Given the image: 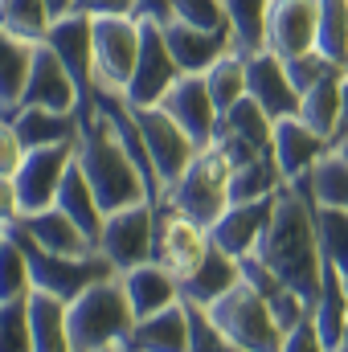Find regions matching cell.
Wrapping results in <instances>:
<instances>
[{
  "label": "cell",
  "instance_id": "obj_1",
  "mask_svg": "<svg viewBox=\"0 0 348 352\" xmlns=\"http://www.w3.org/2000/svg\"><path fill=\"white\" fill-rule=\"evenodd\" d=\"M259 258L270 274H279L307 307L320 295V274H324V254H320V234H316V192L312 180L283 184L274 197V213L262 230Z\"/></svg>",
  "mask_w": 348,
  "mask_h": 352
},
{
  "label": "cell",
  "instance_id": "obj_2",
  "mask_svg": "<svg viewBox=\"0 0 348 352\" xmlns=\"http://www.w3.org/2000/svg\"><path fill=\"white\" fill-rule=\"evenodd\" d=\"M74 160L83 176L90 180L102 213H115V209H127V205H140L148 201V184L140 168L131 164V156L123 152L119 135H115V123L94 107L87 115H78V135H74ZM152 205V201H148Z\"/></svg>",
  "mask_w": 348,
  "mask_h": 352
},
{
  "label": "cell",
  "instance_id": "obj_3",
  "mask_svg": "<svg viewBox=\"0 0 348 352\" xmlns=\"http://www.w3.org/2000/svg\"><path fill=\"white\" fill-rule=\"evenodd\" d=\"M66 324H70V344L74 352H111L123 344L131 332L135 316L123 295V278L111 274L102 283L87 287L78 299L66 303Z\"/></svg>",
  "mask_w": 348,
  "mask_h": 352
},
{
  "label": "cell",
  "instance_id": "obj_4",
  "mask_svg": "<svg viewBox=\"0 0 348 352\" xmlns=\"http://www.w3.org/2000/svg\"><path fill=\"white\" fill-rule=\"evenodd\" d=\"M230 173L234 168H230V160L217 148H201L193 156V164L168 184L164 205L209 234V226L230 209Z\"/></svg>",
  "mask_w": 348,
  "mask_h": 352
},
{
  "label": "cell",
  "instance_id": "obj_5",
  "mask_svg": "<svg viewBox=\"0 0 348 352\" xmlns=\"http://www.w3.org/2000/svg\"><path fill=\"white\" fill-rule=\"evenodd\" d=\"M209 324L234 344V352H283V328L259 291L242 278L217 303L205 307Z\"/></svg>",
  "mask_w": 348,
  "mask_h": 352
},
{
  "label": "cell",
  "instance_id": "obj_6",
  "mask_svg": "<svg viewBox=\"0 0 348 352\" xmlns=\"http://www.w3.org/2000/svg\"><path fill=\"white\" fill-rule=\"evenodd\" d=\"M8 238H17V246L25 250V263H29V278H33V291H45V295H58L62 303H70V299H78L87 287L94 283H102V278H111V274H119L107 254H83V258H70V254H50V250H41L21 226H8L4 230Z\"/></svg>",
  "mask_w": 348,
  "mask_h": 352
},
{
  "label": "cell",
  "instance_id": "obj_7",
  "mask_svg": "<svg viewBox=\"0 0 348 352\" xmlns=\"http://www.w3.org/2000/svg\"><path fill=\"white\" fill-rule=\"evenodd\" d=\"M144 41L140 16H94L90 21V58H94V90L123 94Z\"/></svg>",
  "mask_w": 348,
  "mask_h": 352
},
{
  "label": "cell",
  "instance_id": "obj_8",
  "mask_svg": "<svg viewBox=\"0 0 348 352\" xmlns=\"http://www.w3.org/2000/svg\"><path fill=\"white\" fill-rule=\"evenodd\" d=\"M152 242H156V205L140 201V205H127L102 217L98 254H107L115 270L152 263Z\"/></svg>",
  "mask_w": 348,
  "mask_h": 352
},
{
  "label": "cell",
  "instance_id": "obj_9",
  "mask_svg": "<svg viewBox=\"0 0 348 352\" xmlns=\"http://www.w3.org/2000/svg\"><path fill=\"white\" fill-rule=\"evenodd\" d=\"M127 107H131V102H127ZM131 119H135V127H140V135H144L152 160H156V173L164 180V192H168V184L193 164V156H197L201 148L188 140V131L176 123L164 107H131Z\"/></svg>",
  "mask_w": 348,
  "mask_h": 352
},
{
  "label": "cell",
  "instance_id": "obj_10",
  "mask_svg": "<svg viewBox=\"0 0 348 352\" xmlns=\"http://www.w3.org/2000/svg\"><path fill=\"white\" fill-rule=\"evenodd\" d=\"M70 164H74V144H54V148L25 152L21 168L12 176L21 217L25 213H41V209H50L58 201V184H62V176L70 173Z\"/></svg>",
  "mask_w": 348,
  "mask_h": 352
},
{
  "label": "cell",
  "instance_id": "obj_11",
  "mask_svg": "<svg viewBox=\"0 0 348 352\" xmlns=\"http://www.w3.org/2000/svg\"><path fill=\"white\" fill-rule=\"evenodd\" d=\"M140 21H144V41H140L135 74H131V82L123 90V98H127L131 107H156V102L164 98V90L180 78V66H176L173 50H168V41H164L160 21H152V16H140Z\"/></svg>",
  "mask_w": 348,
  "mask_h": 352
},
{
  "label": "cell",
  "instance_id": "obj_12",
  "mask_svg": "<svg viewBox=\"0 0 348 352\" xmlns=\"http://www.w3.org/2000/svg\"><path fill=\"white\" fill-rule=\"evenodd\" d=\"M209 254V234L201 226H193L188 217H180L176 209L160 205L156 209V242H152V263H160L176 283H184L201 258Z\"/></svg>",
  "mask_w": 348,
  "mask_h": 352
},
{
  "label": "cell",
  "instance_id": "obj_13",
  "mask_svg": "<svg viewBox=\"0 0 348 352\" xmlns=\"http://www.w3.org/2000/svg\"><path fill=\"white\" fill-rule=\"evenodd\" d=\"M316 29H320V0H270L266 8V33L262 50L287 58L312 54L316 50Z\"/></svg>",
  "mask_w": 348,
  "mask_h": 352
},
{
  "label": "cell",
  "instance_id": "obj_14",
  "mask_svg": "<svg viewBox=\"0 0 348 352\" xmlns=\"http://www.w3.org/2000/svg\"><path fill=\"white\" fill-rule=\"evenodd\" d=\"M156 107H164L173 115L197 148H213L217 127H221V111H217L213 94L205 87V74H180L173 87L164 90V98Z\"/></svg>",
  "mask_w": 348,
  "mask_h": 352
},
{
  "label": "cell",
  "instance_id": "obj_15",
  "mask_svg": "<svg viewBox=\"0 0 348 352\" xmlns=\"http://www.w3.org/2000/svg\"><path fill=\"white\" fill-rule=\"evenodd\" d=\"M21 107H50V111H62V115H83V94L74 87L70 70L62 66V58L45 41L33 45V62H29Z\"/></svg>",
  "mask_w": 348,
  "mask_h": 352
},
{
  "label": "cell",
  "instance_id": "obj_16",
  "mask_svg": "<svg viewBox=\"0 0 348 352\" xmlns=\"http://www.w3.org/2000/svg\"><path fill=\"white\" fill-rule=\"evenodd\" d=\"M45 45L62 58V66L70 70L74 87L83 94V115L94 111V58H90V16L83 12H66L50 21Z\"/></svg>",
  "mask_w": 348,
  "mask_h": 352
},
{
  "label": "cell",
  "instance_id": "obj_17",
  "mask_svg": "<svg viewBox=\"0 0 348 352\" xmlns=\"http://www.w3.org/2000/svg\"><path fill=\"white\" fill-rule=\"evenodd\" d=\"M328 152H332V144H328L320 131H312L299 115H291V119H279V123H274L270 156H274V164H279V173H283L287 184L307 180L312 168H316Z\"/></svg>",
  "mask_w": 348,
  "mask_h": 352
},
{
  "label": "cell",
  "instance_id": "obj_18",
  "mask_svg": "<svg viewBox=\"0 0 348 352\" xmlns=\"http://www.w3.org/2000/svg\"><path fill=\"white\" fill-rule=\"evenodd\" d=\"M246 94L274 123L299 115V98H303L299 90L291 87V78H287V62L279 54H270V50L246 54Z\"/></svg>",
  "mask_w": 348,
  "mask_h": 352
},
{
  "label": "cell",
  "instance_id": "obj_19",
  "mask_svg": "<svg viewBox=\"0 0 348 352\" xmlns=\"http://www.w3.org/2000/svg\"><path fill=\"white\" fill-rule=\"evenodd\" d=\"M274 197H279V192H274ZM274 197L230 205V209L209 226V242H213L217 250H226L230 258H246V254H254L262 230H266V221H270V213H274Z\"/></svg>",
  "mask_w": 348,
  "mask_h": 352
},
{
  "label": "cell",
  "instance_id": "obj_20",
  "mask_svg": "<svg viewBox=\"0 0 348 352\" xmlns=\"http://www.w3.org/2000/svg\"><path fill=\"white\" fill-rule=\"evenodd\" d=\"M119 278H123V295H127L135 320H148V316L180 303V283L160 263H140L131 270H119Z\"/></svg>",
  "mask_w": 348,
  "mask_h": 352
},
{
  "label": "cell",
  "instance_id": "obj_21",
  "mask_svg": "<svg viewBox=\"0 0 348 352\" xmlns=\"http://www.w3.org/2000/svg\"><path fill=\"white\" fill-rule=\"evenodd\" d=\"M160 29H164V41L173 50L180 74H205L226 50H234L230 33H205V29H193L184 21H173V16L160 21Z\"/></svg>",
  "mask_w": 348,
  "mask_h": 352
},
{
  "label": "cell",
  "instance_id": "obj_22",
  "mask_svg": "<svg viewBox=\"0 0 348 352\" xmlns=\"http://www.w3.org/2000/svg\"><path fill=\"white\" fill-rule=\"evenodd\" d=\"M17 226H21L41 250H50V254L83 258V254H94V250H98L87 234H83V226H78L74 217H66L58 205H50V209H41V213H25Z\"/></svg>",
  "mask_w": 348,
  "mask_h": 352
},
{
  "label": "cell",
  "instance_id": "obj_23",
  "mask_svg": "<svg viewBox=\"0 0 348 352\" xmlns=\"http://www.w3.org/2000/svg\"><path fill=\"white\" fill-rule=\"evenodd\" d=\"M115 352H188V316H184V303H176L168 311H156L148 320H135L131 332L123 336V344Z\"/></svg>",
  "mask_w": 348,
  "mask_h": 352
},
{
  "label": "cell",
  "instance_id": "obj_24",
  "mask_svg": "<svg viewBox=\"0 0 348 352\" xmlns=\"http://www.w3.org/2000/svg\"><path fill=\"white\" fill-rule=\"evenodd\" d=\"M242 283V263L238 258H230L226 250H217L213 242H209V254L201 258V266L180 283V299L184 303H197V307H209V303H217L230 287H238Z\"/></svg>",
  "mask_w": 348,
  "mask_h": 352
},
{
  "label": "cell",
  "instance_id": "obj_25",
  "mask_svg": "<svg viewBox=\"0 0 348 352\" xmlns=\"http://www.w3.org/2000/svg\"><path fill=\"white\" fill-rule=\"evenodd\" d=\"M312 324L324 340V349H340V340L348 336V295H345V274L332 263H324L320 274V295L312 303Z\"/></svg>",
  "mask_w": 348,
  "mask_h": 352
},
{
  "label": "cell",
  "instance_id": "obj_26",
  "mask_svg": "<svg viewBox=\"0 0 348 352\" xmlns=\"http://www.w3.org/2000/svg\"><path fill=\"white\" fill-rule=\"evenodd\" d=\"M12 127H17L25 152H33V148H54V144H74L78 115H62L50 107H17Z\"/></svg>",
  "mask_w": 348,
  "mask_h": 352
},
{
  "label": "cell",
  "instance_id": "obj_27",
  "mask_svg": "<svg viewBox=\"0 0 348 352\" xmlns=\"http://www.w3.org/2000/svg\"><path fill=\"white\" fill-rule=\"evenodd\" d=\"M29 336H33V352H74L66 303L58 295L29 291Z\"/></svg>",
  "mask_w": 348,
  "mask_h": 352
},
{
  "label": "cell",
  "instance_id": "obj_28",
  "mask_svg": "<svg viewBox=\"0 0 348 352\" xmlns=\"http://www.w3.org/2000/svg\"><path fill=\"white\" fill-rule=\"evenodd\" d=\"M33 45L37 41H21L17 33H8L0 25V119H12L17 107H21L29 62H33Z\"/></svg>",
  "mask_w": 348,
  "mask_h": 352
},
{
  "label": "cell",
  "instance_id": "obj_29",
  "mask_svg": "<svg viewBox=\"0 0 348 352\" xmlns=\"http://www.w3.org/2000/svg\"><path fill=\"white\" fill-rule=\"evenodd\" d=\"M66 217H74L78 226H83V234H87L90 242L98 246V234H102V205H98V197H94V188H90V180L83 176L78 168V160L70 164V173L62 176V184H58V201H54Z\"/></svg>",
  "mask_w": 348,
  "mask_h": 352
},
{
  "label": "cell",
  "instance_id": "obj_30",
  "mask_svg": "<svg viewBox=\"0 0 348 352\" xmlns=\"http://www.w3.org/2000/svg\"><path fill=\"white\" fill-rule=\"evenodd\" d=\"M287 180L279 173L274 156L270 152H259L254 160L238 164L230 173V205H242V201H262V197H274Z\"/></svg>",
  "mask_w": 348,
  "mask_h": 352
},
{
  "label": "cell",
  "instance_id": "obj_31",
  "mask_svg": "<svg viewBox=\"0 0 348 352\" xmlns=\"http://www.w3.org/2000/svg\"><path fill=\"white\" fill-rule=\"evenodd\" d=\"M340 87H345V74H332L299 98V119L312 131H320L328 144H332V131H336V119H340Z\"/></svg>",
  "mask_w": 348,
  "mask_h": 352
},
{
  "label": "cell",
  "instance_id": "obj_32",
  "mask_svg": "<svg viewBox=\"0 0 348 352\" xmlns=\"http://www.w3.org/2000/svg\"><path fill=\"white\" fill-rule=\"evenodd\" d=\"M205 87H209V94H213L217 111L226 115L238 98H246V54L226 50V54L205 70Z\"/></svg>",
  "mask_w": 348,
  "mask_h": 352
},
{
  "label": "cell",
  "instance_id": "obj_33",
  "mask_svg": "<svg viewBox=\"0 0 348 352\" xmlns=\"http://www.w3.org/2000/svg\"><path fill=\"white\" fill-rule=\"evenodd\" d=\"M221 131H230V135H238V140H246L250 148H259V152H270V135H274V119L262 111L259 102L246 94V98H238L226 115H221Z\"/></svg>",
  "mask_w": 348,
  "mask_h": 352
},
{
  "label": "cell",
  "instance_id": "obj_34",
  "mask_svg": "<svg viewBox=\"0 0 348 352\" xmlns=\"http://www.w3.org/2000/svg\"><path fill=\"white\" fill-rule=\"evenodd\" d=\"M221 4H226V16H230L234 50H238V54H254V50H262L270 0H221Z\"/></svg>",
  "mask_w": 348,
  "mask_h": 352
},
{
  "label": "cell",
  "instance_id": "obj_35",
  "mask_svg": "<svg viewBox=\"0 0 348 352\" xmlns=\"http://www.w3.org/2000/svg\"><path fill=\"white\" fill-rule=\"evenodd\" d=\"M316 234H320L324 263H332L348 278V209L316 201Z\"/></svg>",
  "mask_w": 348,
  "mask_h": 352
},
{
  "label": "cell",
  "instance_id": "obj_36",
  "mask_svg": "<svg viewBox=\"0 0 348 352\" xmlns=\"http://www.w3.org/2000/svg\"><path fill=\"white\" fill-rule=\"evenodd\" d=\"M50 21L54 12L45 8V0H0V25L21 41H45Z\"/></svg>",
  "mask_w": 348,
  "mask_h": 352
},
{
  "label": "cell",
  "instance_id": "obj_37",
  "mask_svg": "<svg viewBox=\"0 0 348 352\" xmlns=\"http://www.w3.org/2000/svg\"><path fill=\"white\" fill-rule=\"evenodd\" d=\"M316 50L332 62L345 66L348 54V0H320V29H316Z\"/></svg>",
  "mask_w": 348,
  "mask_h": 352
},
{
  "label": "cell",
  "instance_id": "obj_38",
  "mask_svg": "<svg viewBox=\"0 0 348 352\" xmlns=\"http://www.w3.org/2000/svg\"><path fill=\"white\" fill-rule=\"evenodd\" d=\"M29 291H33V278H29L25 250L17 246V238H8V234H4V242H0V303L25 299Z\"/></svg>",
  "mask_w": 348,
  "mask_h": 352
},
{
  "label": "cell",
  "instance_id": "obj_39",
  "mask_svg": "<svg viewBox=\"0 0 348 352\" xmlns=\"http://www.w3.org/2000/svg\"><path fill=\"white\" fill-rule=\"evenodd\" d=\"M307 180H312V192H316L320 205H340V209H348V164L336 152H328V156L312 168Z\"/></svg>",
  "mask_w": 348,
  "mask_h": 352
},
{
  "label": "cell",
  "instance_id": "obj_40",
  "mask_svg": "<svg viewBox=\"0 0 348 352\" xmlns=\"http://www.w3.org/2000/svg\"><path fill=\"white\" fill-rule=\"evenodd\" d=\"M168 16L193 29H205V33H230V16L221 0H168Z\"/></svg>",
  "mask_w": 348,
  "mask_h": 352
},
{
  "label": "cell",
  "instance_id": "obj_41",
  "mask_svg": "<svg viewBox=\"0 0 348 352\" xmlns=\"http://www.w3.org/2000/svg\"><path fill=\"white\" fill-rule=\"evenodd\" d=\"M0 352H33L29 336V295L0 303Z\"/></svg>",
  "mask_w": 348,
  "mask_h": 352
},
{
  "label": "cell",
  "instance_id": "obj_42",
  "mask_svg": "<svg viewBox=\"0 0 348 352\" xmlns=\"http://www.w3.org/2000/svg\"><path fill=\"white\" fill-rule=\"evenodd\" d=\"M332 74H345V66L332 62V58H324L320 50L299 54V58H287V78H291V87L299 90V94H307L316 82H324V78H332Z\"/></svg>",
  "mask_w": 348,
  "mask_h": 352
},
{
  "label": "cell",
  "instance_id": "obj_43",
  "mask_svg": "<svg viewBox=\"0 0 348 352\" xmlns=\"http://www.w3.org/2000/svg\"><path fill=\"white\" fill-rule=\"evenodd\" d=\"M180 303H184V299H180ZM184 316H188V352H234V344L209 324L205 307L184 303Z\"/></svg>",
  "mask_w": 348,
  "mask_h": 352
},
{
  "label": "cell",
  "instance_id": "obj_44",
  "mask_svg": "<svg viewBox=\"0 0 348 352\" xmlns=\"http://www.w3.org/2000/svg\"><path fill=\"white\" fill-rule=\"evenodd\" d=\"M21 160H25V144L17 135V127H12V119H0V176L12 180Z\"/></svg>",
  "mask_w": 348,
  "mask_h": 352
},
{
  "label": "cell",
  "instance_id": "obj_45",
  "mask_svg": "<svg viewBox=\"0 0 348 352\" xmlns=\"http://www.w3.org/2000/svg\"><path fill=\"white\" fill-rule=\"evenodd\" d=\"M74 12L83 16H140V0H74Z\"/></svg>",
  "mask_w": 348,
  "mask_h": 352
},
{
  "label": "cell",
  "instance_id": "obj_46",
  "mask_svg": "<svg viewBox=\"0 0 348 352\" xmlns=\"http://www.w3.org/2000/svg\"><path fill=\"white\" fill-rule=\"evenodd\" d=\"M283 352H328L324 340H320V332H316V324H312V316L283 336Z\"/></svg>",
  "mask_w": 348,
  "mask_h": 352
},
{
  "label": "cell",
  "instance_id": "obj_47",
  "mask_svg": "<svg viewBox=\"0 0 348 352\" xmlns=\"http://www.w3.org/2000/svg\"><path fill=\"white\" fill-rule=\"evenodd\" d=\"M17 221H21L17 188H12V180H4V176H0V230H8V226H17Z\"/></svg>",
  "mask_w": 348,
  "mask_h": 352
},
{
  "label": "cell",
  "instance_id": "obj_48",
  "mask_svg": "<svg viewBox=\"0 0 348 352\" xmlns=\"http://www.w3.org/2000/svg\"><path fill=\"white\" fill-rule=\"evenodd\" d=\"M348 135V74H345V87H340V119H336V131H332V148Z\"/></svg>",
  "mask_w": 348,
  "mask_h": 352
},
{
  "label": "cell",
  "instance_id": "obj_49",
  "mask_svg": "<svg viewBox=\"0 0 348 352\" xmlns=\"http://www.w3.org/2000/svg\"><path fill=\"white\" fill-rule=\"evenodd\" d=\"M140 16H152V21H168V0H140Z\"/></svg>",
  "mask_w": 348,
  "mask_h": 352
},
{
  "label": "cell",
  "instance_id": "obj_50",
  "mask_svg": "<svg viewBox=\"0 0 348 352\" xmlns=\"http://www.w3.org/2000/svg\"><path fill=\"white\" fill-rule=\"evenodd\" d=\"M45 8L54 16H66V12H74V0H45Z\"/></svg>",
  "mask_w": 348,
  "mask_h": 352
},
{
  "label": "cell",
  "instance_id": "obj_51",
  "mask_svg": "<svg viewBox=\"0 0 348 352\" xmlns=\"http://www.w3.org/2000/svg\"><path fill=\"white\" fill-rule=\"evenodd\" d=\"M332 152H336V156H340V160H345V164H348V135H345V140H340V144H336V148H332Z\"/></svg>",
  "mask_w": 348,
  "mask_h": 352
},
{
  "label": "cell",
  "instance_id": "obj_52",
  "mask_svg": "<svg viewBox=\"0 0 348 352\" xmlns=\"http://www.w3.org/2000/svg\"><path fill=\"white\" fill-rule=\"evenodd\" d=\"M332 352H348V336H345V340H340V349H332Z\"/></svg>",
  "mask_w": 348,
  "mask_h": 352
},
{
  "label": "cell",
  "instance_id": "obj_53",
  "mask_svg": "<svg viewBox=\"0 0 348 352\" xmlns=\"http://www.w3.org/2000/svg\"><path fill=\"white\" fill-rule=\"evenodd\" d=\"M345 74H348V54H345Z\"/></svg>",
  "mask_w": 348,
  "mask_h": 352
},
{
  "label": "cell",
  "instance_id": "obj_54",
  "mask_svg": "<svg viewBox=\"0 0 348 352\" xmlns=\"http://www.w3.org/2000/svg\"><path fill=\"white\" fill-rule=\"evenodd\" d=\"M345 295H348V278H345Z\"/></svg>",
  "mask_w": 348,
  "mask_h": 352
},
{
  "label": "cell",
  "instance_id": "obj_55",
  "mask_svg": "<svg viewBox=\"0 0 348 352\" xmlns=\"http://www.w3.org/2000/svg\"><path fill=\"white\" fill-rule=\"evenodd\" d=\"M111 352H115V349H111Z\"/></svg>",
  "mask_w": 348,
  "mask_h": 352
}]
</instances>
